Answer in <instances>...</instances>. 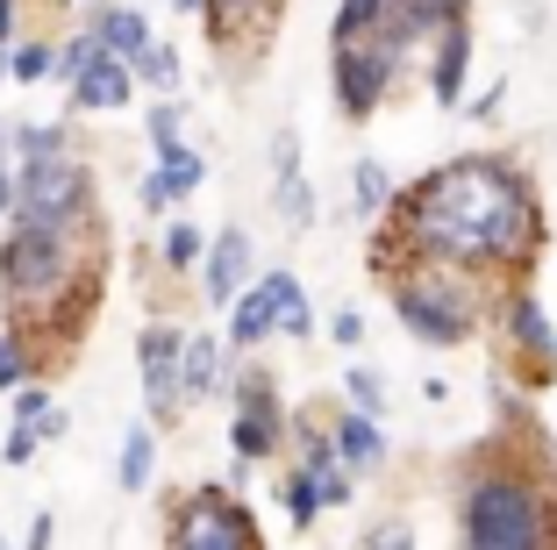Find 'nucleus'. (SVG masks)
<instances>
[{
	"label": "nucleus",
	"instance_id": "1",
	"mask_svg": "<svg viewBox=\"0 0 557 550\" xmlns=\"http://www.w3.org/2000/svg\"><path fill=\"white\" fill-rule=\"evenodd\" d=\"M400 243L450 265H529L543 229L522 172L493 158H458L400 194Z\"/></svg>",
	"mask_w": 557,
	"mask_h": 550
},
{
	"label": "nucleus",
	"instance_id": "2",
	"mask_svg": "<svg viewBox=\"0 0 557 550\" xmlns=\"http://www.w3.org/2000/svg\"><path fill=\"white\" fill-rule=\"evenodd\" d=\"M386 293H394L400 322L422 343H465L479 322V293L465 286V272H450V258H422L414 250L408 272H386Z\"/></svg>",
	"mask_w": 557,
	"mask_h": 550
},
{
	"label": "nucleus",
	"instance_id": "3",
	"mask_svg": "<svg viewBox=\"0 0 557 550\" xmlns=\"http://www.w3.org/2000/svg\"><path fill=\"white\" fill-rule=\"evenodd\" d=\"M72 279V229L58 222H22L0 250V286H8V308L15 322H29L36 308L58 301V286Z\"/></svg>",
	"mask_w": 557,
	"mask_h": 550
},
{
	"label": "nucleus",
	"instance_id": "4",
	"mask_svg": "<svg viewBox=\"0 0 557 550\" xmlns=\"http://www.w3.org/2000/svg\"><path fill=\"white\" fill-rule=\"evenodd\" d=\"M465 536L479 550H508V543H557V522H543L536 493L515 479H486L465 501Z\"/></svg>",
	"mask_w": 557,
	"mask_h": 550
},
{
	"label": "nucleus",
	"instance_id": "5",
	"mask_svg": "<svg viewBox=\"0 0 557 550\" xmlns=\"http://www.w3.org/2000/svg\"><path fill=\"white\" fill-rule=\"evenodd\" d=\"M386 22V15H379ZM400 58H408V50H400V36L394 29H364V36H344V44H336V100H344V114H372L379 100H386V86H394V72H400Z\"/></svg>",
	"mask_w": 557,
	"mask_h": 550
},
{
	"label": "nucleus",
	"instance_id": "6",
	"mask_svg": "<svg viewBox=\"0 0 557 550\" xmlns=\"http://www.w3.org/2000/svg\"><path fill=\"white\" fill-rule=\"evenodd\" d=\"M15 215L22 222L86 229V172L72 158H58V150L29 158V172H22V186H15Z\"/></svg>",
	"mask_w": 557,
	"mask_h": 550
},
{
	"label": "nucleus",
	"instance_id": "7",
	"mask_svg": "<svg viewBox=\"0 0 557 550\" xmlns=\"http://www.w3.org/2000/svg\"><path fill=\"white\" fill-rule=\"evenodd\" d=\"M180 543H194V550H214V543L250 550V543H258V522H250L230 493H194L186 515H180Z\"/></svg>",
	"mask_w": 557,
	"mask_h": 550
},
{
	"label": "nucleus",
	"instance_id": "8",
	"mask_svg": "<svg viewBox=\"0 0 557 550\" xmlns=\"http://www.w3.org/2000/svg\"><path fill=\"white\" fill-rule=\"evenodd\" d=\"M278 443V393L264 372H250L244 387H236V451L244 457H264Z\"/></svg>",
	"mask_w": 557,
	"mask_h": 550
},
{
	"label": "nucleus",
	"instance_id": "9",
	"mask_svg": "<svg viewBox=\"0 0 557 550\" xmlns=\"http://www.w3.org/2000/svg\"><path fill=\"white\" fill-rule=\"evenodd\" d=\"M180 329H144V343H136V357H144V393H150V415H172L180 407Z\"/></svg>",
	"mask_w": 557,
	"mask_h": 550
},
{
	"label": "nucleus",
	"instance_id": "10",
	"mask_svg": "<svg viewBox=\"0 0 557 550\" xmlns=\"http://www.w3.org/2000/svg\"><path fill=\"white\" fill-rule=\"evenodd\" d=\"M200 8H208L214 50H222V44H244V36L258 44V36L278 22V0H200Z\"/></svg>",
	"mask_w": 557,
	"mask_h": 550
},
{
	"label": "nucleus",
	"instance_id": "11",
	"mask_svg": "<svg viewBox=\"0 0 557 550\" xmlns=\"http://www.w3.org/2000/svg\"><path fill=\"white\" fill-rule=\"evenodd\" d=\"M158 158H164V164L144 179V208H150V215H164L172 200H186V194L200 186V158H194V150H180V144H158Z\"/></svg>",
	"mask_w": 557,
	"mask_h": 550
},
{
	"label": "nucleus",
	"instance_id": "12",
	"mask_svg": "<svg viewBox=\"0 0 557 550\" xmlns=\"http://www.w3.org/2000/svg\"><path fill=\"white\" fill-rule=\"evenodd\" d=\"M129 58H115V50H94V58H86V72L72 86H79V108H122V100H129Z\"/></svg>",
	"mask_w": 557,
	"mask_h": 550
},
{
	"label": "nucleus",
	"instance_id": "13",
	"mask_svg": "<svg viewBox=\"0 0 557 550\" xmlns=\"http://www.w3.org/2000/svg\"><path fill=\"white\" fill-rule=\"evenodd\" d=\"M244 265H250V236L222 229V243L208 250V301H236L244 293Z\"/></svg>",
	"mask_w": 557,
	"mask_h": 550
},
{
	"label": "nucleus",
	"instance_id": "14",
	"mask_svg": "<svg viewBox=\"0 0 557 550\" xmlns=\"http://www.w3.org/2000/svg\"><path fill=\"white\" fill-rule=\"evenodd\" d=\"M465 65H472V44H465V29L450 22V29L436 36V58H429V86H436L443 108H450V100L465 94Z\"/></svg>",
	"mask_w": 557,
	"mask_h": 550
},
{
	"label": "nucleus",
	"instance_id": "15",
	"mask_svg": "<svg viewBox=\"0 0 557 550\" xmlns=\"http://www.w3.org/2000/svg\"><path fill=\"white\" fill-rule=\"evenodd\" d=\"M508 337H515V351H522V357L550 365V322H543L536 301H515V308H508Z\"/></svg>",
	"mask_w": 557,
	"mask_h": 550
},
{
	"label": "nucleus",
	"instance_id": "16",
	"mask_svg": "<svg viewBox=\"0 0 557 550\" xmlns=\"http://www.w3.org/2000/svg\"><path fill=\"white\" fill-rule=\"evenodd\" d=\"M214 372H222V351H214L208 337H194L180 351V393H194V401H200V393H214Z\"/></svg>",
	"mask_w": 557,
	"mask_h": 550
},
{
	"label": "nucleus",
	"instance_id": "17",
	"mask_svg": "<svg viewBox=\"0 0 557 550\" xmlns=\"http://www.w3.org/2000/svg\"><path fill=\"white\" fill-rule=\"evenodd\" d=\"M144 44H150V29H144V15H136V8H108V15H100V50L136 58Z\"/></svg>",
	"mask_w": 557,
	"mask_h": 550
},
{
	"label": "nucleus",
	"instance_id": "18",
	"mask_svg": "<svg viewBox=\"0 0 557 550\" xmlns=\"http://www.w3.org/2000/svg\"><path fill=\"white\" fill-rule=\"evenodd\" d=\"M272 322H278V301H272V286H258V293L236 301V329H230V337L236 343H264V337H272Z\"/></svg>",
	"mask_w": 557,
	"mask_h": 550
},
{
	"label": "nucleus",
	"instance_id": "19",
	"mask_svg": "<svg viewBox=\"0 0 557 550\" xmlns=\"http://www.w3.org/2000/svg\"><path fill=\"white\" fill-rule=\"evenodd\" d=\"M336 451H344V465H379V451H386V443H379V429H372V415H350V421H336Z\"/></svg>",
	"mask_w": 557,
	"mask_h": 550
},
{
	"label": "nucleus",
	"instance_id": "20",
	"mask_svg": "<svg viewBox=\"0 0 557 550\" xmlns=\"http://www.w3.org/2000/svg\"><path fill=\"white\" fill-rule=\"evenodd\" d=\"M264 286H272V301H278V329L308 337V329H314V315H308V293H300V279H294V272H272Z\"/></svg>",
	"mask_w": 557,
	"mask_h": 550
},
{
	"label": "nucleus",
	"instance_id": "21",
	"mask_svg": "<svg viewBox=\"0 0 557 550\" xmlns=\"http://www.w3.org/2000/svg\"><path fill=\"white\" fill-rule=\"evenodd\" d=\"M150 465H158V437H150V429H129V437H122V486H150Z\"/></svg>",
	"mask_w": 557,
	"mask_h": 550
},
{
	"label": "nucleus",
	"instance_id": "22",
	"mask_svg": "<svg viewBox=\"0 0 557 550\" xmlns=\"http://www.w3.org/2000/svg\"><path fill=\"white\" fill-rule=\"evenodd\" d=\"M379 15H386V0H344V8H336V22H329V44H344V36L379 29Z\"/></svg>",
	"mask_w": 557,
	"mask_h": 550
},
{
	"label": "nucleus",
	"instance_id": "23",
	"mask_svg": "<svg viewBox=\"0 0 557 550\" xmlns=\"http://www.w3.org/2000/svg\"><path fill=\"white\" fill-rule=\"evenodd\" d=\"M129 72H136V80H150V86H180V58H172L164 44H144L129 58Z\"/></svg>",
	"mask_w": 557,
	"mask_h": 550
},
{
	"label": "nucleus",
	"instance_id": "24",
	"mask_svg": "<svg viewBox=\"0 0 557 550\" xmlns=\"http://www.w3.org/2000/svg\"><path fill=\"white\" fill-rule=\"evenodd\" d=\"M286 515H294L300 529L322 515V486H314V472H294V479H286Z\"/></svg>",
	"mask_w": 557,
	"mask_h": 550
},
{
	"label": "nucleus",
	"instance_id": "25",
	"mask_svg": "<svg viewBox=\"0 0 557 550\" xmlns=\"http://www.w3.org/2000/svg\"><path fill=\"white\" fill-rule=\"evenodd\" d=\"M50 65H58V58H50V44H22L15 58H8V72H15V80H50Z\"/></svg>",
	"mask_w": 557,
	"mask_h": 550
},
{
	"label": "nucleus",
	"instance_id": "26",
	"mask_svg": "<svg viewBox=\"0 0 557 550\" xmlns=\"http://www.w3.org/2000/svg\"><path fill=\"white\" fill-rule=\"evenodd\" d=\"M94 50H100V36H72V44L58 50V65H50V72H65V80H79V72H86V58H94Z\"/></svg>",
	"mask_w": 557,
	"mask_h": 550
},
{
	"label": "nucleus",
	"instance_id": "27",
	"mask_svg": "<svg viewBox=\"0 0 557 550\" xmlns=\"http://www.w3.org/2000/svg\"><path fill=\"white\" fill-rule=\"evenodd\" d=\"M358 200H364V208H386V172H379L372 158L358 164Z\"/></svg>",
	"mask_w": 557,
	"mask_h": 550
},
{
	"label": "nucleus",
	"instance_id": "28",
	"mask_svg": "<svg viewBox=\"0 0 557 550\" xmlns=\"http://www.w3.org/2000/svg\"><path fill=\"white\" fill-rule=\"evenodd\" d=\"M36 443H44V429H36V421H15V437H8V465H29Z\"/></svg>",
	"mask_w": 557,
	"mask_h": 550
},
{
	"label": "nucleus",
	"instance_id": "29",
	"mask_svg": "<svg viewBox=\"0 0 557 550\" xmlns=\"http://www.w3.org/2000/svg\"><path fill=\"white\" fill-rule=\"evenodd\" d=\"M150 144H180V108H172V100L150 108Z\"/></svg>",
	"mask_w": 557,
	"mask_h": 550
},
{
	"label": "nucleus",
	"instance_id": "30",
	"mask_svg": "<svg viewBox=\"0 0 557 550\" xmlns=\"http://www.w3.org/2000/svg\"><path fill=\"white\" fill-rule=\"evenodd\" d=\"M22 365H29V357H22V343H15V337H0V393L22 387Z\"/></svg>",
	"mask_w": 557,
	"mask_h": 550
},
{
	"label": "nucleus",
	"instance_id": "31",
	"mask_svg": "<svg viewBox=\"0 0 557 550\" xmlns=\"http://www.w3.org/2000/svg\"><path fill=\"white\" fill-rule=\"evenodd\" d=\"M164 258H172V265H194L200 258V236H194V229H164Z\"/></svg>",
	"mask_w": 557,
	"mask_h": 550
},
{
	"label": "nucleus",
	"instance_id": "32",
	"mask_svg": "<svg viewBox=\"0 0 557 550\" xmlns=\"http://www.w3.org/2000/svg\"><path fill=\"white\" fill-rule=\"evenodd\" d=\"M344 387H350V401H358L364 415H379V379H372V372H350Z\"/></svg>",
	"mask_w": 557,
	"mask_h": 550
},
{
	"label": "nucleus",
	"instance_id": "33",
	"mask_svg": "<svg viewBox=\"0 0 557 550\" xmlns=\"http://www.w3.org/2000/svg\"><path fill=\"white\" fill-rule=\"evenodd\" d=\"M44 415H50V393H44V387H29V393L15 401V421H44Z\"/></svg>",
	"mask_w": 557,
	"mask_h": 550
},
{
	"label": "nucleus",
	"instance_id": "34",
	"mask_svg": "<svg viewBox=\"0 0 557 550\" xmlns=\"http://www.w3.org/2000/svg\"><path fill=\"white\" fill-rule=\"evenodd\" d=\"M22 150H29V158H44V150H65V144H58V130H22Z\"/></svg>",
	"mask_w": 557,
	"mask_h": 550
},
{
	"label": "nucleus",
	"instance_id": "35",
	"mask_svg": "<svg viewBox=\"0 0 557 550\" xmlns=\"http://www.w3.org/2000/svg\"><path fill=\"white\" fill-rule=\"evenodd\" d=\"M358 337H364V322H358V315L344 308V315H336V343H358Z\"/></svg>",
	"mask_w": 557,
	"mask_h": 550
},
{
	"label": "nucleus",
	"instance_id": "36",
	"mask_svg": "<svg viewBox=\"0 0 557 550\" xmlns=\"http://www.w3.org/2000/svg\"><path fill=\"white\" fill-rule=\"evenodd\" d=\"M8 208H15V186H8V179H0V215H8Z\"/></svg>",
	"mask_w": 557,
	"mask_h": 550
},
{
	"label": "nucleus",
	"instance_id": "37",
	"mask_svg": "<svg viewBox=\"0 0 557 550\" xmlns=\"http://www.w3.org/2000/svg\"><path fill=\"white\" fill-rule=\"evenodd\" d=\"M180 8H200V0H180Z\"/></svg>",
	"mask_w": 557,
	"mask_h": 550
}]
</instances>
